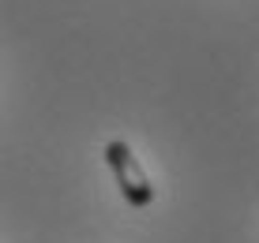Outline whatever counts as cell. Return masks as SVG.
Returning a JSON list of instances; mask_svg holds the SVG:
<instances>
[{
    "label": "cell",
    "mask_w": 259,
    "mask_h": 243,
    "mask_svg": "<svg viewBox=\"0 0 259 243\" xmlns=\"http://www.w3.org/2000/svg\"><path fill=\"white\" fill-rule=\"evenodd\" d=\"M105 161H109V168H113V179H117L120 195L136 206V210L154 202V184H150V176L143 172L139 157L132 154L128 142H120V139L109 142V146H105Z\"/></svg>",
    "instance_id": "cell-1"
}]
</instances>
